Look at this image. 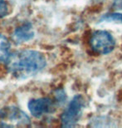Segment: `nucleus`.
<instances>
[{
	"label": "nucleus",
	"instance_id": "nucleus-1",
	"mask_svg": "<svg viewBox=\"0 0 122 128\" xmlns=\"http://www.w3.org/2000/svg\"><path fill=\"white\" fill-rule=\"evenodd\" d=\"M5 62L7 72L17 79H26L37 75L47 66L45 56L32 49L12 52Z\"/></svg>",
	"mask_w": 122,
	"mask_h": 128
},
{
	"label": "nucleus",
	"instance_id": "nucleus-2",
	"mask_svg": "<svg viewBox=\"0 0 122 128\" xmlns=\"http://www.w3.org/2000/svg\"><path fill=\"white\" fill-rule=\"evenodd\" d=\"M31 124V120L17 106H9L0 109V126L24 127Z\"/></svg>",
	"mask_w": 122,
	"mask_h": 128
},
{
	"label": "nucleus",
	"instance_id": "nucleus-3",
	"mask_svg": "<svg viewBox=\"0 0 122 128\" xmlns=\"http://www.w3.org/2000/svg\"><path fill=\"white\" fill-rule=\"evenodd\" d=\"M85 106V101L82 96L77 95L69 102L67 108L61 116L62 126L64 127H72L79 121Z\"/></svg>",
	"mask_w": 122,
	"mask_h": 128
},
{
	"label": "nucleus",
	"instance_id": "nucleus-4",
	"mask_svg": "<svg viewBox=\"0 0 122 128\" xmlns=\"http://www.w3.org/2000/svg\"><path fill=\"white\" fill-rule=\"evenodd\" d=\"M92 49L100 54H107L112 52L116 46L113 36L107 31L97 30L91 35L90 40Z\"/></svg>",
	"mask_w": 122,
	"mask_h": 128
},
{
	"label": "nucleus",
	"instance_id": "nucleus-5",
	"mask_svg": "<svg viewBox=\"0 0 122 128\" xmlns=\"http://www.w3.org/2000/svg\"><path fill=\"white\" fill-rule=\"evenodd\" d=\"M30 114L35 118H41L54 111V102L49 97L31 99L27 104Z\"/></svg>",
	"mask_w": 122,
	"mask_h": 128
},
{
	"label": "nucleus",
	"instance_id": "nucleus-6",
	"mask_svg": "<svg viewBox=\"0 0 122 128\" xmlns=\"http://www.w3.org/2000/svg\"><path fill=\"white\" fill-rule=\"evenodd\" d=\"M35 32L31 22H27L17 27L12 33V39L17 44H21L33 39Z\"/></svg>",
	"mask_w": 122,
	"mask_h": 128
},
{
	"label": "nucleus",
	"instance_id": "nucleus-7",
	"mask_svg": "<svg viewBox=\"0 0 122 128\" xmlns=\"http://www.w3.org/2000/svg\"><path fill=\"white\" fill-rule=\"evenodd\" d=\"M10 48L11 44L6 36L0 33V62H6L8 58L10 52Z\"/></svg>",
	"mask_w": 122,
	"mask_h": 128
},
{
	"label": "nucleus",
	"instance_id": "nucleus-8",
	"mask_svg": "<svg viewBox=\"0 0 122 128\" xmlns=\"http://www.w3.org/2000/svg\"><path fill=\"white\" fill-rule=\"evenodd\" d=\"M102 21H119L122 22V14H111L105 15L102 18Z\"/></svg>",
	"mask_w": 122,
	"mask_h": 128
},
{
	"label": "nucleus",
	"instance_id": "nucleus-9",
	"mask_svg": "<svg viewBox=\"0 0 122 128\" xmlns=\"http://www.w3.org/2000/svg\"><path fill=\"white\" fill-rule=\"evenodd\" d=\"M8 14V6L5 0H0V19L6 17Z\"/></svg>",
	"mask_w": 122,
	"mask_h": 128
},
{
	"label": "nucleus",
	"instance_id": "nucleus-10",
	"mask_svg": "<svg viewBox=\"0 0 122 128\" xmlns=\"http://www.w3.org/2000/svg\"><path fill=\"white\" fill-rule=\"evenodd\" d=\"M114 4L117 8H122V0H114Z\"/></svg>",
	"mask_w": 122,
	"mask_h": 128
}]
</instances>
